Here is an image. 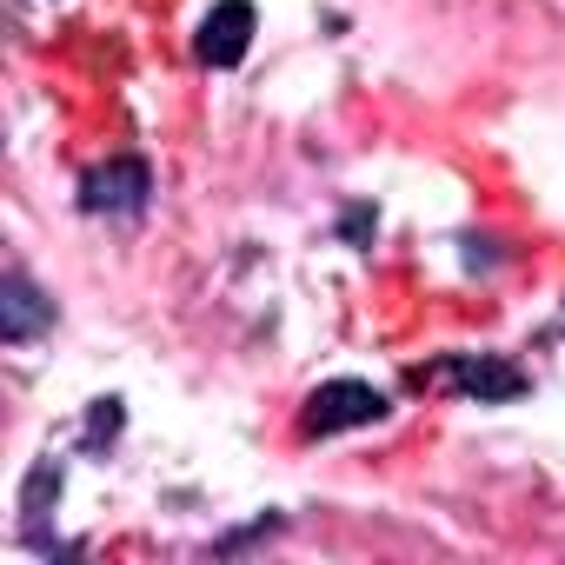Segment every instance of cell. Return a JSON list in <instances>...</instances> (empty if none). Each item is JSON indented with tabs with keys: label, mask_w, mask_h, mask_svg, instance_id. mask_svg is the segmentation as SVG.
Instances as JSON below:
<instances>
[{
	"label": "cell",
	"mask_w": 565,
	"mask_h": 565,
	"mask_svg": "<svg viewBox=\"0 0 565 565\" xmlns=\"http://www.w3.org/2000/svg\"><path fill=\"white\" fill-rule=\"evenodd\" d=\"M253 28H259V14H253V0H213V14L200 21V61L206 67H239L246 61V47H253Z\"/></svg>",
	"instance_id": "4"
},
{
	"label": "cell",
	"mask_w": 565,
	"mask_h": 565,
	"mask_svg": "<svg viewBox=\"0 0 565 565\" xmlns=\"http://www.w3.org/2000/svg\"><path fill=\"white\" fill-rule=\"evenodd\" d=\"M373 419H386V393L380 386H366V380H327L307 399L300 433L307 439H333V433H353V426H373Z\"/></svg>",
	"instance_id": "1"
},
{
	"label": "cell",
	"mask_w": 565,
	"mask_h": 565,
	"mask_svg": "<svg viewBox=\"0 0 565 565\" xmlns=\"http://www.w3.org/2000/svg\"><path fill=\"white\" fill-rule=\"evenodd\" d=\"M433 380L452 386V393H472V399H519V393H525V373H519V366H505V360H472V353H452Z\"/></svg>",
	"instance_id": "5"
},
{
	"label": "cell",
	"mask_w": 565,
	"mask_h": 565,
	"mask_svg": "<svg viewBox=\"0 0 565 565\" xmlns=\"http://www.w3.org/2000/svg\"><path fill=\"white\" fill-rule=\"evenodd\" d=\"M54 327V300L28 279V266H8V279H0V340L8 347H28Z\"/></svg>",
	"instance_id": "3"
},
{
	"label": "cell",
	"mask_w": 565,
	"mask_h": 565,
	"mask_svg": "<svg viewBox=\"0 0 565 565\" xmlns=\"http://www.w3.org/2000/svg\"><path fill=\"white\" fill-rule=\"evenodd\" d=\"M147 193H153V173L134 153H120V160H107V167H94L81 180V206L87 213H120V220H134L147 206Z\"/></svg>",
	"instance_id": "2"
}]
</instances>
